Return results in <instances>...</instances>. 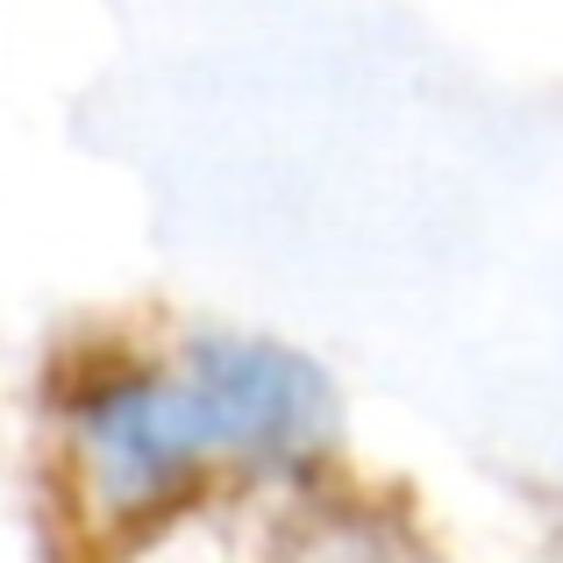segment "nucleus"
Masks as SVG:
<instances>
[{
  "label": "nucleus",
  "instance_id": "f257e3e1",
  "mask_svg": "<svg viewBox=\"0 0 563 563\" xmlns=\"http://www.w3.org/2000/svg\"><path fill=\"white\" fill-rule=\"evenodd\" d=\"M71 471L100 514H151L207 471L307 464L335 435V385L264 335H192L172 357L86 378L65 413Z\"/></svg>",
  "mask_w": 563,
  "mask_h": 563
}]
</instances>
